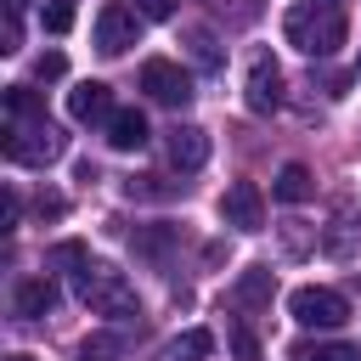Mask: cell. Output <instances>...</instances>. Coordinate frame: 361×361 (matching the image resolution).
I'll use <instances>...</instances> for the list:
<instances>
[{
	"instance_id": "cell-3",
	"label": "cell",
	"mask_w": 361,
	"mask_h": 361,
	"mask_svg": "<svg viewBox=\"0 0 361 361\" xmlns=\"http://www.w3.org/2000/svg\"><path fill=\"white\" fill-rule=\"evenodd\" d=\"M6 158L11 164H28V169H45L51 158H62V135L51 118H11L6 124Z\"/></svg>"
},
{
	"instance_id": "cell-20",
	"label": "cell",
	"mask_w": 361,
	"mask_h": 361,
	"mask_svg": "<svg viewBox=\"0 0 361 361\" xmlns=\"http://www.w3.org/2000/svg\"><path fill=\"white\" fill-rule=\"evenodd\" d=\"M355 231H361V214H355V209H338V231H327L322 248H327V254H350V237H355Z\"/></svg>"
},
{
	"instance_id": "cell-12",
	"label": "cell",
	"mask_w": 361,
	"mask_h": 361,
	"mask_svg": "<svg viewBox=\"0 0 361 361\" xmlns=\"http://www.w3.org/2000/svg\"><path fill=\"white\" fill-rule=\"evenodd\" d=\"M107 147H113V152H141V147H147V118H141L135 107H118V113L107 118Z\"/></svg>"
},
{
	"instance_id": "cell-18",
	"label": "cell",
	"mask_w": 361,
	"mask_h": 361,
	"mask_svg": "<svg viewBox=\"0 0 361 361\" xmlns=\"http://www.w3.org/2000/svg\"><path fill=\"white\" fill-rule=\"evenodd\" d=\"M6 113H11V118H45V102H39L28 85H11V90H6Z\"/></svg>"
},
{
	"instance_id": "cell-7",
	"label": "cell",
	"mask_w": 361,
	"mask_h": 361,
	"mask_svg": "<svg viewBox=\"0 0 361 361\" xmlns=\"http://www.w3.org/2000/svg\"><path fill=\"white\" fill-rule=\"evenodd\" d=\"M220 220L237 226V231H259V226H265V197H259V186H254V180H231L226 197H220Z\"/></svg>"
},
{
	"instance_id": "cell-10",
	"label": "cell",
	"mask_w": 361,
	"mask_h": 361,
	"mask_svg": "<svg viewBox=\"0 0 361 361\" xmlns=\"http://www.w3.org/2000/svg\"><path fill=\"white\" fill-rule=\"evenodd\" d=\"M248 107L254 113H276L282 107V68L271 62V56H254V68H248Z\"/></svg>"
},
{
	"instance_id": "cell-2",
	"label": "cell",
	"mask_w": 361,
	"mask_h": 361,
	"mask_svg": "<svg viewBox=\"0 0 361 361\" xmlns=\"http://www.w3.org/2000/svg\"><path fill=\"white\" fill-rule=\"evenodd\" d=\"M73 288H79L85 310H96V316H113V322L141 316L135 288H130V282H124V271H113V265H79V271H73Z\"/></svg>"
},
{
	"instance_id": "cell-8",
	"label": "cell",
	"mask_w": 361,
	"mask_h": 361,
	"mask_svg": "<svg viewBox=\"0 0 361 361\" xmlns=\"http://www.w3.org/2000/svg\"><path fill=\"white\" fill-rule=\"evenodd\" d=\"M118 107H113V90L102 85V79H85V85H73L68 90V118L73 124H107Z\"/></svg>"
},
{
	"instance_id": "cell-1",
	"label": "cell",
	"mask_w": 361,
	"mask_h": 361,
	"mask_svg": "<svg viewBox=\"0 0 361 361\" xmlns=\"http://www.w3.org/2000/svg\"><path fill=\"white\" fill-rule=\"evenodd\" d=\"M282 34H288V45L305 51V56H333V51L344 45L350 23H344V6H338V0H299V6H288Z\"/></svg>"
},
{
	"instance_id": "cell-5",
	"label": "cell",
	"mask_w": 361,
	"mask_h": 361,
	"mask_svg": "<svg viewBox=\"0 0 361 361\" xmlns=\"http://www.w3.org/2000/svg\"><path fill=\"white\" fill-rule=\"evenodd\" d=\"M130 45H141V11L107 0V6L96 11V51H102V56H124Z\"/></svg>"
},
{
	"instance_id": "cell-17",
	"label": "cell",
	"mask_w": 361,
	"mask_h": 361,
	"mask_svg": "<svg viewBox=\"0 0 361 361\" xmlns=\"http://www.w3.org/2000/svg\"><path fill=\"white\" fill-rule=\"evenodd\" d=\"M293 361H361L355 344H293Z\"/></svg>"
},
{
	"instance_id": "cell-11",
	"label": "cell",
	"mask_w": 361,
	"mask_h": 361,
	"mask_svg": "<svg viewBox=\"0 0 361 361\" xmlns=\"http://www.w3.org/2000/svg\"><path fill=\"white\" fill-rule=\"evenodd\" d=\"M169 158H175V169H203L209 164V135L197 124H175L169 130Z\"/></svg>"
},
{
	"instance_id": "cell-4",
	"label": "cell",
	"mask_w": 361,
	"mask_h": 361,
	"mask_svg": "<svg viewBox=\"0 0 361 361\" xmlns=\"http://www.w3.org/2000/svg\"><path fill=\"white\" fill-rule=\"evenodd\" d=\"M288 310L299 327H344L350 322V299L338 288H293Z\"/></svg>"
},
{
	"instance_id": "cell-26",
	"label": "cell",
	"mask_w": 361,
	"mask_h": 361,
	"mask_svg": "<svg viewBox=\"0 0 361 361\" xmlns=\"http://www.w3.org/2000/svg\"><path fill=\"white\" fill-rule=\"evenodd\" d=\"M23 6H28V0H6V11H23Z\"/></svg>"
},
{
	"instance_id": "cell-6",
	"label": "cell",
	"mask_w": 361,
	"mask_h": 361,
	"mask_svg": "<svg viewBox=\"0 0 361 361\" xmlns=\"http://www.w3.org/2000/svg\"><path fill=\"white\" fill-rule=\"evenodd\" d=\"M141 90H147L152 102H164V107H186V102H192V79H186V68H175V62H164V56L141 62Z\"/></svg>"
},
{
	"instance_id": "cell-9",
	"label": "cell",
	"mask_w": 361,
	"mask_h": 361,
	"mask_svg": "<svg viewBox=\"0 0 361 361\" xmlns=\"http://www.w3.org/2000/svg\"><path fill=\"white\" fill-rule=\"evenodd\" d=\"M56 282L51 276H17V288H11V310L23 316V322H39V316H51L56 310Z\"/></svg>"
},
{
	"instance_id": "cell-15",
	"label": "cell",
	"mask_w": 361,
	"mask_h": 361,
	"mask_svg": "<svg viewBox=\"0 0 361 361\" xmlns=\"http://www.w3.org/2000/svg\"><path fill=\"white\" fill-rule=\"evenodd\" d=\"M271 288H276V282H271V271H243V276H237V288H231V299H237V305H265V299H271Z\"/></svg>"
},
{
	"instance_id": "cell-22",
	"label": "cell",
	"mask_w": 361,
	"mask_h": 361,
	"mask_svg": "<svg viewBox=\"0 0 361 361\" xmlns=\"http://www.w3.org/2000/svg\"><path fill=\"white\" fill-rule=\"evenodd\" d=\"M231 350H237V361H259V344L248 327H231Z\"/></svg>"
},
{
	"instance_id": "cell-23",
	"label": "cell",
	"mask_w": 361,
	"mask_h": 361,
	"mask_svg": "<svg viewBox=\"0 0 361 361\" xmlns=\"http://www.w3.org/2000/svg\"><path fill=\"white\" fill-rule=\"evenodd\" d=\"M62 73H68V62H62L56 51H45V56L34 62V79H62Z\"/></svg>"
},
{
	"instance_id": "cell-14",
	"label": "cell",
	"mask_w": 361,
	"mask_h": 361,
	"mask_svg": "<svg viewBox=\"0 0 361 361\" xmlns=\"http://www.w3.org/2000/svg\"><path fill=\"white\" fill-rule=\"evenodd\" d=\"M209 350H214V333H209V327H186L180 338H169V344H164V355H158V361H203Z\"/></svg>"
},
{
	"instance_id": "cell-24",
	"label": "cell",
	"mask_w": 361,
	"mask_h": 361,
	"mask_svg": "<svg viewBox=\"0 0 361 361\" xmlns=\"http://www.w3.org/2000/svg\"><path fill=\"white\" fill-rule=\"evenodd\" d=\"M51 265H90V259H85L79 243H56V248H51Z\"/></svg>"
},
{
	"instance_id": "cell-21",
	"label": "cell",
	"mask_w": 361,
	"mask_h": 361,
	"mask_svg": "<svg viewBox=\"0 0 361 361\" xmlns=\"http://www.w3.org/2000/svg\"><path fill=\"white\" fill-rule=\"evenodd\" d=\"M45 28H51V34H68V28H73V6H68V0L45 6Z\"/></svg>"
},
{
	"instance_id": "cell-19",
	"label": "cell",
	"mask_w": 361,
	"mask_h": 361,
	"mask_svg": "<svg viewBox=\"0 0 361 361\" xmlns=\"http://www.w3.org/2000/svg\"><path fill=\"white\" fill-rule=\"evenodd\" d=\"M124 192H130V197H180V180H164V175H135V180H124Z\"/></svg>"
},
{
	"instance_id": "cell-27",
	"label": "cell",
	"mask_w": 361,
	"mask_h": 361,
	"mask_svg": "<svg viewBox=\"0 0 361 361\" xmlns=\"http://www.w3.org/2000/svg\"><path fill=\"white\" fill-rule=\"evenodd\" d=\"M6 361H34V355H6Z\"/></svg>"
},
{
	"instance_id": "cell-25",
	"label": "cell",
	"mask_w": 361,
	"mask_h": 361,
	"mask_svg": "<svg viewBox=\"0 0 361 361\" xmlns=\"http://www.w3.org/2000/svg\"><path fill=\"white\" fill-rule=\"evenodd\" d=\"M141 17H175V0H135Z\"/></svg>"
},
{
	"instance_id": "cell-28",
	"label": "cell",
	"mask_w": 361,
	"mask_h": 361,
	"mask_svg": "<svg viewBox=\"0 0 361 361\" xmlns=\"http://www.w3.org/2000/svg\"><path fill=\"white\" fill-rule=\"evenodd\" d=\"M355 73H361V62H355Z\"/></svg>"
},
{
	"instance_id": "cell-16",
	"label": "cell",
	"mask_w": 361,
	"mask_h": 361,
	"mask_svg": "<svg viewBox=\"0 0 361 361\" xmlns=\"http://www.w3.org/2000/svg\"><path fill=\"white\" fill-rule=\"evenodd\" d=\"M186 45H192V62H197L203 73H214V68H220V45H214V34H209V28H186Z\"/></svg>"
},
{
	"instance_id": "cell-13",
	"label": "cell",
	"mask_w": 361,
	"mask_h": 361,
	"mask_svg": "<svg viewBox=\"0 0 361 361\" xmlns=\"http://www.w3.org/2000/svg\"><path fill=\"white\" fill-rule=\"evenodd\" d=\"M271 192H276V203H310L316 180H310V169H305V164H282V175L271 180Z\"/></svg>"
}]
</instances>
